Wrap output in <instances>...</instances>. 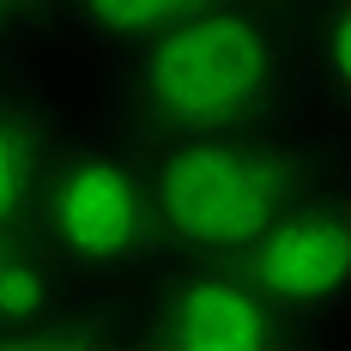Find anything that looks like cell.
Here are the masks:
<instances>
[{
    "label": "cell",
    "instance_id": "3957f363",
    "mask_svg": "<svg viewBox=\"0 0 351 351\" xmlns=\"http://www.w3.org/2000/svg\"><path fill=\"white\" fill-rule=\"evenodd\" d=\"M36 248L73 273H121L152 243L145 164L109 140H79L43 164L31 194Z\"/></svg>",
    "mask_w": 351,
    "mask_h": 351
},
{
    "label": "cell",
    "instance_id": "8992f818",
    "mask_svg": "<svg viewBox=\"0 0 351 351\" xmlns=\"http://www.w3.org/2000/svg\"><path fill=\"white\" fill-rule=\"evenodd\" d=\"M291 73H303V85L327 109H346L351 97V6L346 0H315L309 25L297 36V67Z\"/></svg>",
    "mask_w": 351,
    "mask_h": 351
},
{
    "label": "cell",
    "instance_id": "5b68a950",
    "mask_svg": "<svg viewBox=\"0 0 351 351\" xmlns=\"http://www.w3.org/2000/svg\"><path fill=\"white\" fill-rule=\"evenodd\" d=\"M237 261L291 321L339 315L351 297V212H346V200H333L321 188H303Z\"/></svg>",
    "mask_w": 351,
    "mask_h": 351
},
{
    "label": "cell",
    "instance_id": "277c9868",
    "mask_svg": "<svg viewBox=\"0 0 351 351\" xmlns=\"http://www.w3.org/2000/svg\"><path fill=\"white\" fill-rule=\"evenodd\" d=\"M134 339L152 351H285L297 321L248 279L243 261H188L145 303Z\"/></svg>",
    "mask_w": 351,
    "mask_h": 351
},
{
    "label": "cell",
    "instance_id": "9c48e42d",
    "mask_svg": "<svg viewBox=\"0 0 351 351\" xmlns=\"http://www.w3.org/2000/svg\"><path fill=\"white\" fill-rule=\"evenodd\" d=\"M19 31V0H0V43Z\"/></svg>",
    "mask_w": 351,
    "mask_h": 351
},
{
    "label": "cell",
    "instance_id": "ba28073f",
    "mask_svg": "<svg viewBox=\"0 0 351 351\" xmlns=\"http://www.w3.org/2000/svg\"><path fill=\"white\" fill-rule=\"evenodd\" d=\"M188 6H200V0H67V19L104 43H140L158 25L182 19Z\"/></svg>",
    "mask_w": 351,
    "mask_h": 351
},
{
    "label": "cell",
    "instance_id": "6da1fadb",
    "mask_svg": "<svg viewBox=\"0 0 351 351\" xmlns=\"http://www.w3.org/2000/svg\"><path fill=\"white\" fill-rule=\"evenodd\" d=\"M128 49L121 97L164 140L254 128L291 79V43L254 0H200Z\"/></svg>",
    "mask_w": 351,
    "mask_h": 351
},
{
    "label": "cell",
    "instance_id": "7a4b0ae2",
    "mask_svg": "<svg viewBox=\"0 0 351 351\" xmlns=\"http://www.w3.org/2000/svg\"><path fill=\"white\" fill-rule=\"evenodd\" d=\"M303 188V158L279 140H261L254 128L176 134L145 164L152 237L188 261H237Z\"/></svg>",
    "mask_w": 351,
    "mask_h": 351
},
{
    "label": "cell",
    "instance_id": "52a82bcc",
    "mask_svg": "<svg viewBox=\"0 0 351 351\" xmlns=\"http://www.w3.org/2000/svg\"><path fill=\"white\" fill-rule=\"evenodd\" d=\"M43 164H49V145H43V128L31 121V109L0 97V224H19L31 212Z\"/></svg>",
    "mask_w": 351,
    "mask_h": 351
}]
</instances>
